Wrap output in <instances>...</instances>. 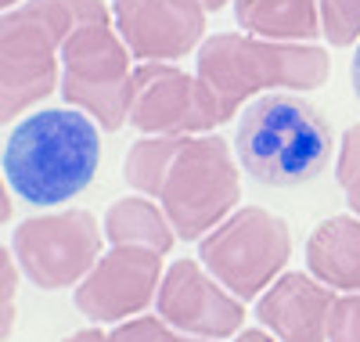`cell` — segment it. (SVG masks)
<instances>
[{
    "instance_id": "cell-1",
    "label": "cell",
    "mask_w": 360,
    "mask_h": 342,
    "mask_svg": "<svg viewBox=\"0 0 360 342\" xmlns=\"http://www.w3.org/2000/svg\"><path fill=\"white\" fill-rule=\"evenodd\" d=\"M101 166V130L79 108L25 115L4 144V180L29 205H62L90 188Z\"/></svg>"
},
{
    "instance_id": "cell-2",
    "label": "cell",
    "mask_w": 360,
    "mask_h": 342,
    "mask_svg": "<svg viewBox=\"0 0 360 342\" xmlns=\"http://www.w3.org/2000/svg\"><path fill=\"white\" fill-rule=\"evenodd\" d=\"M98 15L101 0H25L0 15V127L54 94L65 37Z\"/></svg>"
},
{
    "instance_id": "cell-3",
    "label": "cell",
    "mask_w": 360,
    "mask_h": 342,
    "mask_svg": "<svg viewBox=\"0 0 360 342\" xmlns=\"http://www.w3.org/2000/svg\"><path fill=\"white\" fill-rule=\"evenodd\" d=\"M234 155L266 188H299L332 159V127L307 98L263 94L238 119Z\"/></svg>"
},
{
    "instance_id": "cell-4",
    "label": "cell",
    "mask_w": 360,
    "mask_h": 342,
    "mask_svg": "<svg viewBox=\"0 0 360 342\" xmlns=\"http://www.w3.org/2000/svg\"><path fill=\"white\" fill-rule=\"evenodd\" d=\"M195 76L238 112L259 90H317L328 80V51L252 33H217L202 40Z\"/></svg>"
},
{
    "instance_id": "cell-5",
    "label": "cell",
    "mask_w": 360,
    "mask_h": 342,
    "mask_svg": "<svg viewBox=\"0 0 360 342\" xmlns=\"http://www.w3.org/2000/svg\"><path fill=\"white\" fill-rule=\"evenodd\" d=\"M155 198L162 213L169 216L176 238L202 241L242 202L238 155L231 151L227 141L213 134L184 137Z\"/></svg>"
},
{
    "instance_id": "cell-6",
    "label": "cell",
    "mask_w": 360,
    "mask_h": 342,
    "mask_svg": "<svg viewBox=\"0 0 360 342\" xmlns=\"http://www.w3.org/2000/svg\"><path fill=\"white\" fill-rule=\"evenodd\" d=\"M62 98L115 134L130 119V47L108 15L79 22L62 44Z\"/></svg>"
},
{
    "instance_id": "cell-7",
    "label": "cell",
    "mask_w": 360,
    "mask_h": 342,
    "mask_svg": "<svg viewBox=\"0 0 360 342\" xmlns=\"http://www.w3.org/2000/svg\"><path fill=\"white\" fill-rule=\"evenodd\" d=\"M292 256V234L278 213L263 205L234 209L198 241V260L242 303L263 296Z\"/></svg>"
},
{
    "instance_id": "cell-8",
    "label": "cell",
    "mask_w": 360,
    "mask_h": 342,
    "mask_svg": "<svg viewBox=\"0 0 360 342\" xmlns=\"http://www.w3.org/2000/svg\"><path fill=\"white\" fill-rule=\"evenodd\" d=\"M238 112L220 101L198 76L176 69L173 61H141L130 87V127L155 137L209 134Z\"/></svg>"
},
{
    "instance_id": "cell-9",
    "label": "cell",
    "mask_w": 360,
    "mask_h": 342,
    "mask_svg": "<svg viewBox=\"0 0 360 342\" xmlns=\"http://www.w3.org/2000/svg\"><path fill=\"white\" fill-rule=\"evenodd\" d=\"M101 227L94 213L62 209L29 216L15 231V260L22 274L44 292L72 289L101 256Z\"/></svg>"
},
{
    "instance_id": "cell-10",
    "label": "cell",
    "mask_w": 360,
    "mask_h": 342,
    "mask_svg": "<svg viewBox=\"0 0 360 342\" xmlns=\"http://www.w3.org/2000/svg\"><path fill=\"white\" fill-rule=\"evenodd\" d=\"M162 253L137 245H112L76 285V310L86 321H127L152 306L162 285Z\"/></svg>"
},
{
    "instance_id": "cell-11",
    "label": "cell",
    "mask_w": 360,
    "mask_h": 342,
    "mask_svg": "<svg viewBox=\"0 0 360 342\" xmlns=\"http://www.w3.org/2000/svg\"><path fill=\"white\" fill-rule=\"evenodd\" d=\"M159 317L195 338H227L242 331L245 306L231 296L213 274L202 267V260H176L166 267L159 285Z\"/></svg>"
},
{
    "instance_id": "cell-12",
    "label": "cell",
    "mask_w": 360,
    "mask_h": 342,
    "mask_svg": "<svg viewBox=\"0 0 360 342\" xmlns=\"http://www.w3.org/2000/svg\"><path fill=\"white\" fill-rule=\"evenodd\" d=\"M198 0H112V22L137 61H176L205 37Z\"/></svg>"
},
{
    "instance_id": "cell-13",
    "label": "cell",
    "mask_w": 360,
    "mask_h": 342,
    "mask_svg": "<svg viewBox=\"0 0 360 342\" xmlns=\"http://www.w3.org/2000/svg\"><path fill=\"white\" fill-rule=\"evenodd\" d=\"M335 299V289L317 281L314 274L288 270L259 296L256 317L281 342H328V321H332Z\"/></svg>"
},
{
    "instance_id": "cell-14",
    "label": "cell",
    "mask_w": 360,
    "mask_h": 342,
    "mask_svg": "<svg viewBox=\"0 0 360 342\" xmlns=\"http://www.w3.org/2000/svg\"><path fill=\"white\" fill-rule=\"evenodd\" d=\"M307 263L335 292H360V216H328L307 238Z\"/></svg>"
},
{
    "instance_id": "cell-15",
    "label": "cell",
    "mask_w": 360,
    "mask_h": 342,
    "mask_svg": "<svg viewBox=\"0 0 360 342\" xmlns=\"http://www.w3.org/2000/svg\"><path fill=\"white\" fill-rule=\"evenodd\" d=\"M234 18L245 33L266 40L314 44L324 33L317 0H234Z\"/></svg>"
},
{
    "instance_id": "cell-16",
    "label": "cell",
    "mask_w": 360,
    "mask_h": 342,
    "mask_svg": "<svg viewBox=\"0 0 360 342\" xmlns=\"http://www.w3.org/2000/svg\"><path fill=\"white\" fill-rule=\"evenodd\" d=\"M105 241L108 245H137V248H152V253H169L176 231L169 224V216L162 213L159 202L148 195H130L108 205L105 213Z\"/></svg>"
},
{
    "instance_id": "cell-17",
    "label": "cell",
    "mask_w": 360,
    "mask_h": 342,
    "mask_svg": "<svg viewBox=\"0 0 360 342\" xmlns=\"http://www.w3.org/2000/svg\"><path fill=\"white\" fill-rule=\"evenodd\" d=\"M180 141H184V137H155V134H148L137 144H130L127 163H123V177H127V184L134 191H141L148 198L159 195L162 177H166V170L173 163Z\"/></svg>"
},
{
    "instance_id": "cell-18",
    "label": "cell",
    "mask_w": 360,
    "mask_h": 342,
    "mask_svg": "<svg viewBox=\"0 0 360 342\" xmlns=\"http://www.w3.org/2000/svg\"><path fill=\"white\" fill-rule=\"evenodd\" d=\"M321 29L332 47H353L360 40V0H317Z\"/></svg>"
},
{
    "instance_id": "cell-19",
    "label": "cell",
    "mask_w": 360,
    "mask_h": 342,
    "mask_svg": "<svg viewBox=\"0 0 360 342\" xmlns=\"http://www.w3.org/2000/svg\"><path fill=\"white\" fill-rule=\"evenodd\" d=\"M335 180L346 195V205L360 216V122H353L342 134L339 159H335Z\"/></svg>"
},
{
    "instance_id": "cell-20",
    "label": "cell",
    "mask_w": 360,
    "mask_h": 342,
    "mask_svg": "<svg viewBox=\"0 0 360 342\" xmlns=\"http://www.w3.org/2000/svg\"><path fill=\"white\" fill-rule=\"evenodd\" d=\"M328 342H360V292H346L332 306Z\"/></svg>"
},
{
    "instance_id": "cell-21",
    "label": "cell",
    "mask_w": 360,
    "mask_h": 342,
    "mask_svg": "<svg viewBox=\"0 0 360 342\" xmlns=\"http://www.w3.org/2000/svg\"><path fill=\"white\" fill-rule=\"evenodd\" d=\"M166 338H169V324L152 314H137L134 321L127 317L108 331V342H166Z\"/></svg>"
},
{
    "instance_id": "cell-22",
    "label": "cell",
    "mask_w": 360,
    "mask_h": 342,
    "mask_svg": "<svg viewBox=\"0 0 360 342\" xmlns=\"http://www.w3.org/2000/svg\"><path fill=\"white\" fill-rule=\"evenodd\" d=\"M18 292V267L11 260V253L0 245V306H11Z\"/></svg>"
},
{
    "instance_id": "cell-23",
    "label": "cell",
    "mask_w": 360,
    "mask_h": 342,
    "mask_svg": "<svg viewBox=\"0 0 360 342\" xmlns=\"http://www.w3.org/2000/svg\"><path fill=\"white\" fill-rule=\"evenodd\" d=\"M234 342H281L274 331H266V328H245V331H238Z\"/></svg>"
},
{
    "instance_id": "cell-24",
    "label": "cell",
    "mask_w": 360,
    "mask_h": 342,
    "mask_svg": "<svg viewBox=\"0 0 360 342\" xmlns=\"http://www.w3.org/2000/svg\"><path fill=\"white\" fill-rule=\"evenodd\" d=\"M65 342H108V331H101V328H83V331H72Z\"/></svg>"
},
{
    "instance_id": "cell-25",
    "label": "cell",
    "mask_w": 360,
    "mask_h": 342,
    "mask_svg": "<svg viewBox=\"0 0 360 342\" xmlns=\"http://www.w3.org/2000/svg\"><path fill=\"white\" fill-rule=\"evenodd\" d=\"M15 328V303L11 306H0V342H4Z\"/></svg>"
},
{
    "instance_id": "cell-26",
    "label": "cell",
    "mask_w": 360,
    "mask_h": 342,
    "mask_svg": "<svg viewBox=\"0 0 360 342\" xmlns=\"http://www.w3.org/2000/svg\"><path fill=\"white\" fill-rule=\"evenodd\" d=\"M349 83H353L356 101H360V40H356V51H353V61H349Z\"/></svg>"
},
{
    "instance_id": "cell-27",
    "label": "cell",
    "mask_w": 360,
    "mask_h": 342,
    "mask_svg": "<svg viewBox=\"0 0 360 342\" xmlns=\"http://www.w3.org/2000/svg\"><path fill=\"white\" fill-rule=\"evenodd\" d=\"M8 220H11V195H8L4 177H0V224H8Z\"/></svg>"
},
{
    "instance_id": "cell-28",
    "label": "cell",
    "mask_w": 360,
    "mask_h": 342,
    "mask_svg": "<svg viewBox=\"0 0 360 342\" xmlns=\"http://www.w3.org/2000/svg\"><path fill=\"white\" fill-rule=\"evenodd\" d=\"M166 342H213V338H195V335H184V331H169Z\"/></svg>"
},
{
    "instance_id": "cell-29",
    "label": "cell",
    "mask_w": 360,
    "mask_h": 342,
    "mask_svg": "<svg viewBox=\"0 0 360 342\" xmlns=\"http://www.w3.org/2000/svg\"><path fill=\"white\" fill-rule=\"evenodd\" d=\"M198 4H202L205 11H220V8L227 4V0H198Z\"/></svg>"
},
{
    "instance_id": "cell-30",
    "label": "cell",
    "mask_w": 360,
    "mask_h": 342,
    "mask_svg": "<svg viewBox=\"0 0 360 342\" xmlns=\"http://www.w3.org/2000/svg\"><path fill=\"white\" fill-rule=\"evenodd\" d=\"M18 4H22V0H0V15L11 11V8H18Z\"/></svg>"
}]
</instances>
